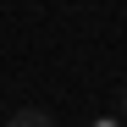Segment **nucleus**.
I'll return each mask as SVG.
<instances>
[{"instance_id": "1", "label": "nucleus", "mask_w": 127, "mask_h": 127, "mask_svg": "<svg viewBox=\"0 0 127 127\" xmlns=\"http://www.w3.org/2000/svg\"><path fill=\"white\" fill-rule=\"evenodd\" d=\"M11 127H55V122H50L44 111H17V116H11Z\"/></svg>"}, {"instance_id": "2", "label": "nucleus", "mask_w": 127, "mask_h": 127, "mask_svg": "<svg viewBox=\"0 0 127 127\" xmlns=\"http://www.w3.org/2000/svg\"><path fill=\"white\" fill-rule=\"evenodd\" d=\"M89 127H127V122H116V116H99V122H89Z\"/></svg>"}, {"instance_id": "3", "label": "nucleus", "mask_w": 127, "mask_h": 127, "mask_svg": "<svg viewBox=\"0 0 127 127\" xmlns=\"http://www.w3.org/2000/svg\"><path fill=\"white\" fill-rule=\"evenodd\" d=\"M122 116H127V89H122Z\"/></svg>"}]
</instances>
